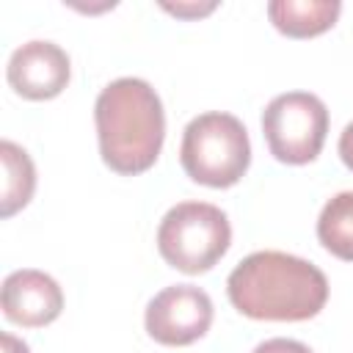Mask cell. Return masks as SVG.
Segmentation results:
<instances>
[{"instance_id":"cell-1","label":"cell","mask_w":353,"mask_h":353,"mask_svg":"<svg viewBox=\"0 0 353 353\" xmlns=\"http://www.w3.org/2000/svg\"><path fill=\"white\" fill-rule=\"evenodd\" d=\"M229 303L251 320L301 323L323 312L328 301L325 273L284 251H254L226 279Z\"/></svg>"},{"instance_id":"cell-2","label":"cell","mask_w":353,"mask_h":353,"mask_svg":"<svg viewBox=\"0 0 353 353\" xmlns=\"http://www.w3.org/2000/svg\"><path fill=\"white\" fill-rule=\"evenodd\" d=\"M94 124L102 163L110 171L135 176L157 163L165 138V110L160 94L146 80H110L94 102Z\"/></svg>"},{"instance_id":"cell-3","label":"cell","mask_w":353,"mask_h":353,"mask_svg":"<svg viewBox=\"0 0 353 353\" xmlns=\"http://www.w3.org/2000/svg\"><path fill=\"white\" fill-rule=\"evenodd\" d=\"M182 171L204 188H232L251 165V141L245 124L223 110L193 116L179 143Z\"/></svg>"},{"instance_id":"cell-4","label":"cell","mask_w":353,"mask_h":353,"mask_svg":"<svg viewBox=\"0 0 353 353\" xmlns=\"http://www.w3.org/2000/svg\"><path fill=\"white\" fill-rule=\"evenodd\" d=\"M232 226L221 207L210 201H179L157 226V251L179 273L212 270L229 251Z\"/></svg>"},{"instance_id":"cell-5","label":"cell","mask_w":353,"mask_h":353,"mask_svg":"<svg viewBox=\"0 0 353 353\" xmlns=\"http://www.w3.org/2000/svg\"><path fill=\"white\" fill-rule=\"evenodd\" d=\"M262 135L279 163L306 165L323 152L328 135V108L309 91L279 94L262 110Z\"/></svg>"},{"instance_id":"cell-6","label":"cell","mask_w":353,"mask_h":353,"mask_svg":"<svg viewBox=\"0 0 353 353\" xmlns=\"http://www.w3.org/2000/svg\"><path fill=\"white\" fill-rule=\"evenodd\" d=\"M212 314V301L201 287L171 284L146 303L143 325L157 345L185 347L210 331Z\"/></svg>"},{"instance_id":"cell-7","label":"cell","mask_w":353,"mask_h":353,"mask_svg":"<svg viewBox=\"0 0 353 353\" xmlns=\"http://www.w3.org/2000/svg\"><path fill=\"white\" fill-rule=\"evenodd\" d=\"M6 77L14 94H19L22 99L44 102L66 88L72 77V61L66 50L58 47L55 41L33 39L11 52Z\"/></svg>"},{"instance_id":"cell-8","label":"cell","mask_w":353,"mask_h":353,"mask_svg":"<svg viewBox=\"0 0 353 353\" xmlns=\"http://www.w3.org/2000/svg\"><path fill=\"white\" fill-rule=\"evenodd\" d=\"M0 306L8 323L22 328H44L63 312V290L50 273L22 268L3 279Z\"/></svg>"},{"instance_id":"cell-9","label":"cell","mask_w":353,"mask_h":353,"mask_svg":"<svg viewBox=\"0 0 353 353\" xmlns=\"http://www.w3.org/2000/svg\"><path fill=\"white\" fill-rule=\"evenodd\" d=\"M339 0H273L268 3V17L273 28L290 39H312L334 28L339 19Z\"/></svg>"},{"instance_id":"cell-10","label":"cell","mask_w":353,"mask_h":353,"mask_svg":"<svg viewBox=\"0 0 353 353\" xmlns=\"http://www.w3.org/2000/svg\"><path fill=\"white\" fill-rule=\"evenodd\" d=\"M0 163H3V193H0V215L11 218L28 201L33 199L36 190V165L30 154L14 143V141H0Z\"/></svg>"},{"instance_id":"cell-11","label":"cell","mask_w":353,"mask_h":353,"mask_svg":"<svg viewBox=\"0 0 353 353\" xmlns=\"http://www.w3.org/2000/svg\"><path fill=\"white\" fill-rule=\"evenodd\" d=\"M320 245L342 262H353V190L331 196L317 215Z\"/></svg>"},{"instance_id":"cell-12","label":"cell","mask_w":353,"mask_h":353,"mask_svg":"<svg viewBox=\"0 0 353 353\" xmlns=\"http://www.w3.org/2000/svg\"><path fill=\"white\" fill-rule=\"evenodd\" d=\"M251 353H312L303 342L298 339H284V336H273V339H265L259 342Z\"/></svg>"},{"instance_id":"cell-13","label":"cell","mask_w":353,"mask_h":353,"mask_svg":"<svg viewBox=\"0 0 353 353\" xmlns=\"http://www.w3.org/2000/svg\"><path fill=\"white\" fill-rule=\"evenodd\" d=\"M163 8L174 17H182V19H196V17H204L210 11H215V3H163Z\"/></svg>"},{"instance_id":"cell-14","label":"cell","mask_w":353,"mask_h":353,"mask_svg":"<svg viewBox=\"0 0 353 353\" xmlns=\"http://www.w3.org/2000/svg\"><path fill=\"white\" fill-rule=\"evenodd\" d=\"M336 152H339V160L345 163V168H347V171H353V121H347V124H345V130L339 132Z\"/></svg>"},{"instance_id":"cell-15","label":"cell","mask_w":353,"mask_h":353,"mask_svg":"<svg viewBox=\"0 0 353 353\" xmlns=\"http://www.w3.org/2000/svg\"><path fill=\"white\" fill-rule=\"evenodd\" d=\"M0 342H3V353H30V347L14 334H0Z\"/></svg>"}]
</instances>
